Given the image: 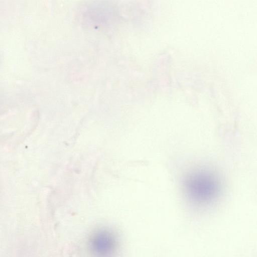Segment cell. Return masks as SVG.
Segmentation results:
<instances>
[{
    "instance_id": "cell-1",
    "label": "cell",
    "mask_w": 257,
    "mask_h": 257,
    "mask_svg": "<svg viewBox=\"0 0 257 257\" xmlns=\"http://www.w3.org/2000/svg\"><path fill=\"white\" fill-rule=\"evenodd\" d=\"M183 186L187 197L198 203L212 200L219 190V185L215 176L204 170L188 173L183 179Z\"/></svg>"
},
{
    "instance_id": "cell-2",
    "label": "cell",
    "mask_w": 257,
    "mask_h": 257,
    "mask_svg": "<svg viewBox=\"0 0 257 257\" xmlns=\"http://www.w3.org/2000/svg\"><path fill=\"white\" fill-rule=\"evenodd\" d=\"M91 252L95 257H108L114 251L116 240L113 234L106 229L93 232L89 240Z\"/></svg>"
}]
</instances>
